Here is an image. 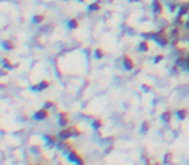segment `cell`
Here are the masks:
<instances>
[{
  "instance_id": "6da1fadb",
  "label": "cell",
  "mask_w": 189,
  "mask_h": 165,
  "mask_svg": "<svg viewBox=\"0 0 189 165\" xmlns=\"http://www.w3.org/2000/svg\"><path fill=\"white\" fill-rule=\"evenodd\" d=\"M153 40H154L160 47H167L169 45V44L171 43V39L169 36V34H167L166 27H162L160 30H157Z\"/></svg>"
},
{
  "instance_id": "7a4b0ae2",
  "label": "cell",
  "mask_w": 189,
  "mask_h": 165,
  "mask_svg": "<svg viewBox=\"0 0 189 165\" xmlns=\"http://www.w3.org/2000/svg\"><path fill=\"white\" fill-rule=\"evenodd\" d=\"M122 66H124V68L126 71H133L135 68V62L129 54H125L122 57Z\"/></svg>"
},
{
  "instance_id": "3957f363",
  "label": "cell",
  "mask_w": 189,
  "mask_h": 165,
  "mask_svg": "<svg viewBox=\"0 0 189 165\" xmlns=\"http://www.w3.org/2000/svg\"><path fill=\"white\" fill-rule=\"evenodd\" d=\"M152 10L156 16H162V13H163V4H162L161 0H153Z\"/></svg>"
},
{
  "instance_id": "277c9868",
  "label": "cell",
  "mask_w": 189,
  "mask_h": 165,
  "mask_svg": "<svg viewBox=\"0 0 189 165\" xmlns=\"http://www.w3.org/2000/svg\"><path fill=\"white\" fill-rule=\"evenodd\" d=\"M175 115L179 120H185L189 115V111L187 109H184V107H181V109H178L175 111Z\"/></svg>"
},
{
  "instance_id": "5b68a950",
  "label": "cell",
  "mask_w": 189,
  "mask_h": 165,
  "mask_svg": "<svg viewBox=\"0 0 189 165\" xmlns=\"http://www.w3.org/2000/svg\"><path fill=\"white\" fill-rule=\"evenodd\" d=\"M149 49H151V45H149V40H142L139 43V45H138V50L142 53H147L149 52Z\"/></svg>"
},
{
  "instance_id": "8992f818",
  "label": "cell",
  "mask_w": 189,
  "mask_h": 165,
  "mask_svg": "<svg viewBox=\"0 0 189 165\" xmlns=\"http://www.w3.org/2000/svg\"><path fill=\"white\" fill-rule=\"evenodd\" d=\"M48 116H49V110L45 107V109H41V110H39L37 112H36L35 118L39 119V120H44V119H46Z\"/></svg>"
},
{
  "instance_id": "52a82bcc",
  "label": "cell",
  "mask_w": 189,
  "mask_h": 165,
  "mask_svg": "<svg viewBox=\"0 0 189 165\" xmlns=\"http://www.w3.org/2000/svg\"><path fill=\"white\" fill-rule=\"evenodd\" d=\"M161 119L163 120L165 123H170L171 120H172V112H171L170 110H166V111H163V112L161 113Z\"/></svg>"
},
{
  "instance_id": "ba28073f",
  "label": "cell",
  "mask_w": 189,
  "mask_h": 165,
  "mask_svg": "<svg viewBox=\"0 0 189 165\" xmlns=\"http://www.w3.org/2000/svg\"><path fill=\"white\" fill-rule=\"evenodd\" d=\"M172 160H174L172 152H166V154L163 155V164L165 165H174L172 164Z\"/></svg>"
},
{
  "instance_id": "9c48e42d",
  "label": "cell",
  "mask_w": 189,
  "mask_h": 165,
  "mask_svg": "<svg viewBox=\"0 0 189 165\" xmlns=\"http://www.w3.org/2000/svg\"><path fill=\"white\" fill-rule=\"evenodd\" d=\"M156 35V31H147V32H142V36L144 38V40H153Z\"/></svg>"
},
{
  "instance_id": "30bf717a",
  "label": "cell",
  "mask_w": 189,
  "mask_h": 165,
  "mask_svg": "<svg viewBox=\"0 0 189 165\" xmlns=\"http://www.w3.org/2000/svg\"><path fill=\"white\" fill-rule=\"evenodd\" d=\"M149 129H151V123H149L148 120H144L143 124H142V129H140V130H142V133H147Z\"/></svg>"
},
{
  "instance_id": "8fae6325",
  "label": "cell",
  "mask_w": 189,
  "mask_h": 165,
  "mask_svg": "<svg viewBox=\"0 0 189 165\" xmlns=\"http://www.w3.org/2000/svg\"><path fill=\"white\" fill-rule=\"evenodd\" d=\"M94 57L95 58H98V59L103 58L104 57V50L102 49V48H97V49L94 50Z\"/></svg>"
},
{
  "instance_id": "7c38bea8",
  "label": "cell",
  "mask_w": 189,
  "mask_h": 165,
  "mask_svg": "<svg viewBox=\"0 0 189 165\" xmlns=\"http://www.w3.org/2000/svg\"><path fill=\"white\" fill-rule=\"evenodd\" d=\"M79 19H76V18H72L70 19V22H68V27L70 29H77L79 27Z\"/></svg>"
},
{
  "instance_id": "4fadbf2b",
  "label": "cell",
  "mask_w": 189,
  "mask_h": 165,
  "mask_svg": "<svg viewBox=\"0 0 189 165\" xmlns=\"http://www.w3.org/2000/svg\"><path fill=\"white\" fill-rule=\"evenodd\" d=\"M102 127H103V120L102 119H95L93 121V128L94 129H100Z\"/></svg>"
},
{
  "instance_id": "5bb4252c",
  "label": "cell",
  "mask_w": 189,
  "mask_h": 165,
  "mask_svg": "<svg viewBox=\"0 0 189 165\" xmlns=\"http://www.w3.org/2000/svg\"><path fill=\"white\" fill-rule=\"evenodd\" d=\"M89 10H91V12L100 10V4H99V3H91V4L89 5Z\"/></svg>"
},
{
  "instance_id": "9a60e30c",
  "label": "cell",
  "mask_w": 189,
  "mask_h": 165,
  "mask_svg": "<svg viewBox=\"0 0 189 165\" xmlns=\"http://www.w3.org/2000/svg\"><path fill=\"white\" fill-rule=\"evenodd\" d=\"M163 58H165V57H163V54H157V56L154 57V58H153V62H154V63L157 65V63H160V62H161V61H162V59H163Z\"/></svg>"
},
{
  "instance_id": "2e32d148",
  "label": "cell",
  "mask_w": 189,
  "mask_h": 165,
  "mask_svg": "<svg viewBox=\"0 0 189 165\" xmlns=\"http://www.w3.org/2000/svg\"><path fill=\"white\" fill-rule=\"evenodd\" d=\"M142 89H143V91L145 92V93H149V92L152 91V86L149 85V84H143V85H142Z\"/></svg>"
},
{
  "instance_id": "e0dca14e",
  "label": "cell",
  "mask_w": 189,
  "mask_h": 165,
  "mask_svg": "<svg viewBox=\"0 0 189 165\" xmlns=\"http://www.w3.org/2000/svg\"><path fill=\"white\" fill-rule=\"evenodd\" d=\"M4 47L8 48V49H12V48H14V45H13V43H12V41H5Z\"/></svg>"
},
{
  "instance_id": "ac0fdd59",
  "label": "cell",
  "mask_w": 189,
  "mask_h": 165,
  "mask_svg": "<svg viewBox=\"0 0 189 165\" xmlns=\"http://www.w3.org/2000/svg\"><path fill=\"white\" fill-rule=\"evenodd\" d=\"M43 19H44L43 16H36V17H35V22H41Z\"/></svg>"
},
{
  "instance_id": "d6986e66",
  "label": "cell",
  "mask_w": 189,
  "mask_h": 165,
  "mask_svg": "<svg viewBox=\"0 0 189 165\" xmlns=\"http://www.w3.org/2000/svg\"><path fill=\"white\" fill-rule=\"evenodd\" d=\"M147 165H160V164H158V163H149V161H148V163H147Z\"/></svg>"
},
{
  "instance_id": "ffe728a7",
  "label": "cell",
  "mask_w": 189,
  "mask_h": 165,
  "mask_svg": "<svg viewBox=\"0 0 189 165\" xmlns=\"http://www.w3.org/2000/svg\"><path fill=\"white\" fill-rule=\"evenodd\" d=\"M187 58H188V57H187ZM185 71H188V72H189V59H188V66H187V70H185Z\"/></svg>"
},
{
  "instance_id": "44dd1931",
  "label": "cell",
  "mask_w": 189,
  "mask_h": 165,
  "mask_svg": "<svg viewBox=\"0 0 189 165\" xmlns=\"http://www.w3.org/2000/svg\"><path fill=\"white\" fill-rule=\"evenodd\" d=\"M130 1H131V3H139L140 0H130Z\"/></svg>"
}]
</instances>
